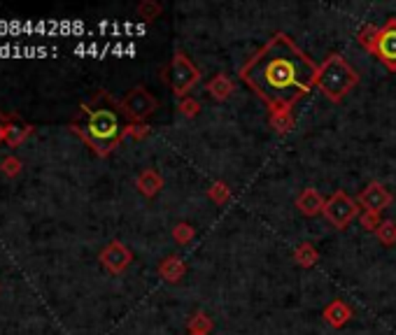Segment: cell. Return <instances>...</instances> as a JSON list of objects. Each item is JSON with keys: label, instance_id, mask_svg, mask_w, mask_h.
Returning <instances> with one entry per match:
<instances>
[{"label": "cell", "instance_id": "6da1fadb", "mask_svg": "<svg viewBox=\"0 0 396 335\" xmlns=\"http://www.w3.org/2000/svg\"><path fill=\"white\" fill-rule=\"evenodd\" d=\"M317 75L320 66L287 33L273 35L238 70V77L263 100L270 114L292 112L294 105L315 89Z\"/></svg>", "mask_w": 396, "mask_h": 335}, {"label": "cell", "instance_id": "7a4b0ae2", "mask_svg": "<svg viewBox=\"0 0 396 335\" xmlns=\"http://www.w3.org/2000/svg\"><path fill=\"white\" fill-rule=\"evenodd\" d=\"M131 121L108 91H98L89 103L79 105L77 117L70 121V130L93 149L96 156H110L128 133Z\"/></svg>", "mask_w": 396, "mask_h": 335}, {"label": "cell", "instance_id": "3957f363", "mask_svg": "<svg viewBox=\"0 0 396 335\" xmlns=\"http://www.w3.org/2000/svg\"><path fill=\"white\" fill-rule=\"evenodd\" d=\"M359 84V73L352 68L340 54H331L320 66L317 75V89H320L331 103H340L345 96Z\"/></svg>", "mask_w": 396, "mask_h": 335}, {"label": "cell", "instance_id": "277c9868", "mask_svg": "<svg viewBox=\"0 0 396 335\" xmlns=\"http://www.w3.org/2000/svg\"><path fill=\"white\" fill-rule=\"evenodd\" d=\"M200 82V70L196 63L184 54V51H175L173 54V63H171V89L178 98H187L189 91Z\"/></svg>", "mask_w": 396, "mask_h": 335}, {"label": "cell", "instance_id": "5b68a950", "mask_svg": "<svg viewBox=\"0 0 396 335\" xmlns=\"http://www.w3.org/2000/svg\"><path fill=\"white\" fill-rule=\"evenodd\" d=\"M359 215V202L347 196L345 191H333L331 196L327 198V205H324V217L329 219V224L333 228H347L352 222H355V217Z\"/></svg>", "mask_w": 396, "mask_h": 335}, {"label": "cell", "instance_id": "8992f818", "mask_svg": "<svg viewBox=\"0 0 396 335\" xmlns=\"http://www.w3.org/2000/svg\"><path fill=\"white\" fill-rule=\"evenodd\" d=\"M119 103H121V110H124L131 123H143L149 114L158 108V100L145 89L143 84L133 86V89H131Z\"/></svg>", "mask_w": 396, "mask_h": 335}, {"label": "cell", "instance_id": "52a82bcc", "mask_svg": "<svg viewBox=\"0 0 396 335\" xmlns=\"http://www.w3.org/2000/svg\"><path fill=\"white\" fill-rule=\"evenodd\" d=\"M371 54L380 61L387 70H392V73L396 70V19H390L380 29Z\"/></svg>", "mask_w": 396, "mask_h": 335}, {"label": "cell", "instance_id": "ba28073f", "mask_svg": "<svg viewBox=\"0 0 396 335\" xmlns=\"http://www.w3.org/2000/svg\"><path fill=\"white\" fill-rule=\"evenodd\" d=\"M98 259L108 272H112V275H121V272L131 266V261H133V254H131V249L121 240H112L98 254Z\"/></svg>", "mask_w": 396, "mask_h": 335}, {"label": "cell", "instance_id": "9c48e42d", "mask_svg": "<svg viewBox=\"0 0 396 335\" xmlns=\"http://www.w3.org/2000/svg\"><path fill=\"white\" fill-rule=\"evenodd\" d=\"M392 193L385 189V184L380 182H371L368 187L359 193L357 196V202L359 207L368 210V212H382V210H387L392 205Z\"/></svg>", "mask_w": 396, "mask_h": 335}, {"label": "cell", "instance_id": "30bf717a", "mask_svg": "<svg viewBox=\"0 0 396 335\" xmlns=\"http://www.w3.org/2000/svg\"><path fill=\"white\" fill-rule=\"evenodd\" d=\"M324 205H327V198L322 196L320 191L308 187L301 191V196L296 198V207L298 212L305 215V217H317V215H324Z\"/></svg>", "mask_w": 396, "mask_h": 335}, {"label": "cell", "instance_id": "8fae6325", "mask_svg": "<svg viewBox=\"0 0 396 335\" xmlns=\"http://www.w3.org/2000/svg\"><path fill=\"white\" fill-rule=\"evenodd\" d=\"M33 126L29 121H24L19 114H7V130H5V143L10 147H19L26 138H31Z\"/></svg>", "mask_w": 396, "mask_h": 335}, {"label": "cell", "instance_id": "7c38bea8", "mask_svg": "<svg viewBox=\"0 0 396 335\" xmlns=\"http://www.w3.org/2000/svg\"><path fill=\"white\" fill-rule=\"evenodd\" d=\"M136 187H138V191L143 193L145 198H154L156 193L163 189V177H161V172L154 170V168H147V170H143V172L138 175Z\"/></svg>", "mask_w": 396, "mask_h": 335}, {"label": "cell", "instance_id": "4fadbf2b", "mask_svg": "<svg viewBox=\"0 0 396 335\" xmlns=\"http://www.w3.org/2000/svg\"><path fill=\"white\" fill-rule=\"evenodd\" d=\"M322 316L329 326H333V329H340V326H345L352 319V310L345 301H331L327 307H324Z\"/></svg>", "mask_w": 396, "mask_h": 335}, {"label": "cell", "instance_id": "5bb4252c", "mask_svg": "<svg viewBox=\"0 0 396 335\" xmlns=\"http://www.w3.org/2000/svg\"><path fill=\"white\" fill-rule=\"evenodd\" d=\"M205 89H208V93L213 96L215 100L222 103V100H226V98H231V93L235 91V84H233V79H228L224 73H217V75L208 82Z\"/></svg>", "mask_w": 396, "mask_h": 335}, {"label": "cell", "instance_id": "9a60e30c", "mask_svg": "<svg viewBox=\"0 0 396 335\" xmlns=\"http://www.w3.org/2000/svg\"><path fill=\"white\" fill-rule=\"evenodd\" d=\"M184 263L180 257H168L161 261V266H158V275H161L166 282H180V277L184 275Z\"/></svg>", "mask_w": 396, "mask_h": 335}, {"label": "cell", "instance_id": "2e32d148", "mask_svg": "<svg viewBox=\"0 0 396 335\" xmlns=\"http://www.w3.org/2000/svg\"><path fill=\"white\" fill-rule=\"evenodd\" d=\"M294 261H296L301 268H313L315 263L320 261V254H317V249H315V247H313L310 242H303L301 247H296Z\"/></svg>", "mask_w": 396, "mask_h": 335}, {"label": "cell", "instance_id": "e0dca14e", "mask_svg": "<svg viewBox=\"0 0 396 335\" xmlns=\"http://www.w3.org/2000/svg\"><path fill=\"white\" fill-rule=\"evenodd\" d=\"M377 33H380V29H375L373 24H366L362 31H359V35H357V40H359V45H362L364 49H368V51H373V47H375V38H377Z\"/></svg>", "mask_w": 396, "mask_h": 335}, {"label": "cell", "instance_id": "ac0fdd59", "mask_svg": "<svg viewBox=\"0 0 396 335\" xmlns=\"http://www.w3.org/2000/svg\"><path fill=\"white\" fill-rule=\"evenodd\" d=\"M213 331V319H210L208 314L203 312H196L191 316V321H189V333H208Z\"/></svg>", "mask_w": 396, "mask_h": 335}, {"label": "cell", "instance_id": "d6986e66", "mask_svg": "<svg viewBox=\"0 0 396 335\" xmlns=\"http://www.w3.org/2000/svg\"><path fill=\"white\" fill-rule=\"evenodd\" d=\"M375 235H377V240H380L385 247L396 244V224L394 222H382L380 226H377Z\"/></svg>", "mask_w": 396, "mask_h": 335}, {"label": "cell", "instance_id": "ffe728a7", "mask_svg": "<svg viewBox=\"0 0 396 335\" xmlns=\"http://www.w3.org/2000/svg\"><path fill=\"white\" fill-rule=\"evenodd\" d=\"M270 126L278 130V133H287V130L294 128V117L292 112L287 114H270Z\"/></svg>", "mask_w": 396, "mask_h": 335}, {"label": "cell", "instance_id": "44dd1931", "mask_svg": "<svg viewBox=\"0 0 396 335\" xmlns=\"http://www.w3.org/2000/svg\"><path fill=\"white\" fill-rule=\"evenodd\" d=\"M21 168L24 163L16 156H5L3 161H0V170H3L5 177H16V175L21 172Z\"/></svg>", "mask_w": 396, "mask_h": 335}, {"label": "cell", "instance_id": "7402d4cb", "mask_svg": "<svg viewBox=\"0 0 396 335\" xmlns=\"http://www.w3.org/2000/svg\"><path fill=\"white\" fill-rule=\"evenodd\" d=\"M178 110L184 114V117L193 119V117H196V114L200 112V103H198L196 98H191V96H187V98H182V100H180Z\"/></svg>", "mask_w": 396, "mask_h": 335}, {"label": "cell", "instance_id": "603a6c76", "mask_svg": "<svg viewBox=\"0 0 396 335\" xmlns=\"http://www.w3.org/2000/svg\"><path fill=\"white\" fill-rule=\"evenodd\" d=\"M208 196L213 198L215 202H219V205H222V202H226V200H228V196H231V191H228V187H226L224 182H215L213 187H210Z\"/></svg>", "mask_w": 396, "mask_h": 335}, {"label": "cell", "instance_id": "cb8c5ba5", "mask_svg": "<svg viewBox=\"0 0 396 335\" xmlns=\"http://www.w3.org/2000/svg\"><path fill=\"white\" fill-rule=\"evenodd\" d=\"M359 224H362L366 231H377V226L382 224V219H380V212H368V210H364L362 217H359Z\"/></svg>", "mask_w": 396, "mask_h": 335}, {"label": "cell", "instance_id": "d4e9b609", "mask_svg": "<svg viewBox=\"0 0 396 335\" xmlns=\"http://www.w3.org/2000/svg\"><path fill=\"white\" fill-rule=\"evenodd\" d=\"M173 237H175V242L178 244H187L193 237V228L189 224H178L173 228Z\"/></svg>", "mask_w": 396, "mask_h": 335}, {"label": "cell", "instance_id": "484cf974", "mask_svg": "<svg viewBox=\"0 0 396 335\" xmlns=\"http://www.w3.org/2000/svg\"><path fill=\"white\" fill-rule=\"evenodd\" d=\"M147 135H149V126H147V123H131L128 133H126V138H136V140H143Z\"/></svg>", "mask_w": 396, "mask_h": 335}, {"label": "cell", "instance_id": "4316f807", "mask_svg": "<svg viewBox=\"0 0 396 335\" xmlns=\"http://www.w3.org/2000/svg\"><path fill=\"white\" fill-rule=\"evenodd\" d=\"M138 12L145 16V19H152V16H156L158 12H161V7L158 5H152V3H145V5H140L138 7Z\"/></svg>", "mask_w": 396, "mask_h": 335}, {"label": "cell", "instance_id": "83f0119b", "mask_svg": "<svg viewBox=\"0 0 396 335\" xmlns=\"http://www.w3.org/2000/svg\"><path fill=\"white\" fill-rule=\"evenodd\" d=\"M5 130H7V114L0 112V143H5Z\"/></svg>", "mask_w": 396, "mask_h": 335}, {"label": "cell", "instance_id": "f1b7e54d", "mask_svg": "<svg viewBox=\"0 0 396 335\" xmlns=\"http://www.w3.org/2000/svg\"><path fill=\"white\" fill-rule=\"evenodd\" d=\"M191 335H208V333H191Z\"/></svg>", "mask_w": 396, "mask_h": 335}]
</instances>
